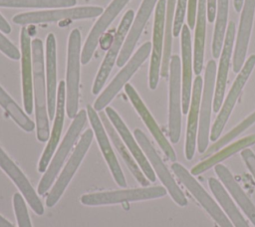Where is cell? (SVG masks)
Returning a JSON list of instances; mask_svg holds the SVG:
<instances>
[{
    "mask_svg": "<svg viewBox=\"0 0 255 227\" xmlns=\"http://www.w3.org/2000/svg\"><path fill=\"white\" fill-rule=\"evenodd\" d=\"M151 52L150 42H145L142 44L137 51L133 54L131 58L126 63L124 68L118 73V75L113 79L110 85L105 89V91L100 95L94 104V109L98 112H101L103 109L107 108L116 95L122 90L124 86L127 85V82L133 76L141 64L146 60L148 55Z\"/></svg>",
    "mask_w": 255,
    "mask_h": 227,
    "instance_id": "cell-5",
    "label": "cell"
},
{
    "mask_svg": "<svg viewBox=\"0 0 255 227\" xmlns=\"http://www.w3.org/2000/svg\"><path fill=\"white\" fill-rule=\"evenodd\" d=\"M166 13V1L158 0L155 6L153 34H152V46H151V58L148 74V85L150 90H155L159 80L163 41H164V24Z\"/></svg>",
    "mask_w": 255,
    "mask_h": 227,
    "instance_id": "cell-14",
    "label": "cell"
},
{
    "mask_svg": "<svg viewBox=\"0 0 255 227\" xmlns=\"http://www.w3.org/2000/svg\"><path fill=\"white\" fill-rule=\"evenodd\" d=\"M175 4L176 0H167L166 3V13H165V24H164V41H163V52H162V61L160 68L161 77H167L170 58H171V45L173 34V21L175 14Z\"/></svg>",
    "mask_w": 255,
    "mask_h": 227,
    "instance_id": "cell-33",
    "label": "cell"
},
{
    "mask_svg": "<svg viewBox=\"0 0 255 227\" xmlns=\"http://www.w3.org/2000/svg\"><path fill=\"white\" fill-rule=\"evenodd\" d=\"M125 91L126 94L128 95L130 103L132 104V106L134 107L135 111L137 112V114H139V116L141 117V119L143 120V122L145 123V125L147 126L148 130L150 131V133L152 134V136L154 137V139L156 140V142L158 143V145L160 146V148L163 150V152L165 153V155L168 157L169 160L171 161H175L176 159V154L173 150V148L171 147L170 143L167 141V139L165 138L164 134L162 133V131L160 130L159 126L157 125V123L155 122L154 118L152 117V115L150 114L149 111L147 110V108L145 107V105L143 104V102L141 101L140 97L138 96V94L136 93V91L133 89V87L129 84H127L125 86Z\"/></svg>",
    "mask_w": 255,
    "mask_h": 227,
    "instance_id": "cell-22",
    "label": "cell"
},
{
    "mask_svg": "<svg viewBox=\"0 0 255 227\" xmlns=\"http://www.w3.org/2000/svg\"><path fill=\"white\" fill-rule=\"evenodd\" d=\"M158 0H142L138 11L133 18L132 24L130 26V29L128 32V35L126 37V40L124 42L123 48L121 50V53L119 55V58L117 60V66L123 67L130 58L131 53L141 35V32L143 31V28L149 19L151 12L157 3Z\"/></svg>",
    "mask_w": 255,
    "mask_h": 227,
    "instance_id": "cell-18",
    "label": "cell"
},
{
    "mask_svg": "<svg viewBox=\"0 0 255 227\" xmlns=\"http://www.w3.org/2000/svg\"><path fill=\"white\" fill-rule=\"evenodd\" d=\"M0 167L7 173V175L14 181L16 186L21 191L22 195L27 200L30 207L33 211L42 215L44 213V207L41 203L39 197L36 195L35 190L31 186L30 182L23 174V172L18 168V166L10 159V157L4 152V150L0 147Z\"/></svg>",
    "mask_w": 255,
    "mask_h": 227,
    "instance_id": "cell-23",
    "label": "cell"
},
{
    "mask_svg": "<svg viewBox=\"0 0 255 227\" xmlns=\"http://www.w3.org/2000/svg\"><path fill=\"white\" fill-rule=\"evenodd\" d=\"M207 0H198L196 12V27L193 48V70L196 76L200 75L203 68V56L206 31Z\"/></svg>",
    "mask_w": 255,
    "mask_h": 227,
    "instance_id": "cell-29",
    "label": "cell"
},
{
    "mask_svg": "<svg viewBox=\"0 0 255 227\" xmlns=\"http://www.w3.org/2000/svg\"><path fill=\"white\" fill-rule=\"evenodd\" d=\"M202 78L200 75L196 76L192 86V94L189 106V115L187 118L186 128V140H185V156L188 160H191L195 151L196 137L198 132V114L199 104L202 92Z\"/></svg>",
    "mask_w": 255,
    "mask_h": 227,
    "instance_id": "cell-26",
    "label": "cell"
},
{
    "mask_svg": "<svg viewBox=\"0 0 255 227\" xmlns=\"http://www.w3.org/2000/svg\"><path fill=\"white\" fill-rule=\"evenodd\" d=\"M0 106L5 110L9 116L25 131H32L35 128V123L28 115L20 109V107L12 100V98L0 86Z\"/></svg>",
    "mask_w": 255,
    "mask_h": 227,
    "instance_id": "cell-35",
    "label": "cell"
},
{
    "mask_svg": "<svg viewBox=\"0 0 255 227\" xmlns=\"http://www.w3.org/2000/svg\"><path fill=\"white\" fill-rule=\"evenodd\" d=\"M106 114L109 117L110 121L112 122V124L114 125V127L117 129V131L119 132V134L121 135L122 139L124 140V142L126 143L127 147H128L129 151L131 152L132 156L135 158V160L137 161L138 165L141 168V171H143L144 175L146 176V178L151 181L154 182L155 181V174L154 171L152 170L150 164L148 163L145 155L143 154V152L141 151V149L139 148V145L135 142V140L133 139L130 131L128 130V128L127 127L126 123L123 121V119L121 118V116L118 114V113L111 107H107L106 108Z\"/></svg>",
    "mask_w": 255,
    "mask_h": 227,
    "instance_id": "cell-24",
    "label": "cell"
},
{
    "mask_svg": "<svg viewBox=\"0 0 255 227\" xmlns=\"http://www.w3.org/2000/svg\"><path fill=\"white\" fill-rule=\"evenodd\" d=\"M215 172L222 181L223 185L229 191L231 196L234 198V200L238 203L240 208L244 211V213L255 226V206L246 195V193L243 191V189L240 187L238 182L234 179L229 169L223 164H217L215 165Z\"/></svg>",
    "mask_w": 255,
    "mask_h": 227,
    "instance_id": "cell-28",
    "label": "cell"
},
{
    "mask_svg": "<svg viewBox=\"0 0 255 227\" xmlns=\"http://www.w3.org/2000/svg\"><path fill=\"white\" fill-rule=\"evenodd\" d=\"M100 118L105 126L106 131L108 132V135L110 136V138L112 139L114 145L116 146V148L118 149L119 153L121 154L122 158L124 159V161L126 162L127 166L128 167V169L131 171V173L133 174V176L135 177V179L142 185V186H147L149 184V181L147 180V178L143 175L142 171L139 169L138 165L134 162L132 156L130 155V153L128 151L127 147L124 145L123 139L122 137H120V135L117 133L116 128L114 127V125L112 124V122L110 121V119L108 118L107 114L104 112H100Z\"/></svg>",
    "mask_w": 255,
    "mask_h": 227,
    "instance_id": "cell-30",
    "label": "cell"
},
{
    "mask_svg": "<svg viewBox=\"0 0 255 227\" xmlns=\"http://www.w3.org/2000/svg\"><path fill=\"white\" fill-rule=\"evenodd\" d=\"M46 75H47V108L48 115L52 119L56 113L57 72H56V39L53 33L46 38Z\"/></svg>",
    "mask_w": 255,
    "mask_h": 227,
    "instance_id": "cell-27",
    "label": "cell"
},
{
    "mask_svg": "<svg viewBox=\"0 0 255 227\" xmlns=\"http://www.w3.org/2000/svg\"><path fill=\"white\" fill-rule=\"evenodd\" d=\"M254 143H255V133L250 134L246 137H243V138L231 143L230 145L224 147L222 150L216 152L215 154L209 156L208 158H205L200 163L196 164L191 169L190 173L192 175H199L200 173H203L204 171L208 170L212 166H215V165L219 164V162H221L224 159H226V158L230 157L231 155L235 154L239 150H243L244 148H247L248 146H250Z\"/></svg>",
    "mask_w": 255,
    "mask_h": 227,
    "instance_id": "cell-31",
    "label": "cell"
},
{
    "mask_svg": "<svg viewBox=\"0 0 255 227\" xmlns=\"http://www.w3.org/2000/svg\"><path fill=\"white\" fill-rule=\"evenodd\" d=\"M209 187L217 199V201L220 203L223 210L226 212L228 217L231 219L232 223L234 224V227H249L247 221L243 218L241 213L238 211L237 207L231 200L230 196L226 192L225 188L222 186V184L215 178L210 177L208 180Z\"/></svg>",
    "mask_w": 255,
    "mask_h": 227,
    "instance_id": "cell-32",
    "label": "cell"
},
{
    "mask_svg": "<svg viewBox=\"0 0 255 227\" xmlns=\"http://www.w3.org/2000/svg\"><path fill=\"white\" fill-rule=\"evenodd\" d=\"M234 37H235V23L231 21L228 23V26L226 29L224 43H223L222 51L220 54L221 57H220L219 67H218L217 76H216L214 97H213V111L215 113L219 112L222 107L223 97H224L226 83H227L228 69H229L231 55H232Z\"/></svg>",
    "mask_w": 255,
    "mask_h": 227,
    "instance_id": "cell-17",
    "label": "cell"
},
{
    "mask_svg": "<svg viewBox=\"0 0 255 227\" xmlns=\"http://www.w3.org/2000/svg\"><path fill=\"white\" fill-rule=\"evenodd\" d=\"M77 0H0V7L8 8H70Z\"/></svg>",
    "mask_w": 255,
    "mask_h": 227,
    "instance_id": "cell-36",
    "label": "cell"
},
{
    "mask_svg": "<svg viewBox=\"0 0 255 227\" xmlns=\"http://www.w3.org/2000/svg\"><path fill=\"white\" fill-rule=\"evenodd\" d=\"M128 2L129 0H113L106 8V10L101 14L100 18L97 20L92 30L90 31L85 45L81 51L82 64L87 65L91 61L101 37Z\"/></svg>",
    "mask_w": 255,
    "mask_h": 227,
    "instance_id": "cell-15",
    "label": "cell"
},
{
    "mask_svg": "<svg viewBox=\"0 0 255 227\" xmlns=\"http://www.w3.org/2000/svg\"><path fill=\"white\" fill-rule=\"evenodd\" d=\"M181 59H182V113H188L191 100V81H192V49L189 27L183 25L181 29Z\"/></svg>",
    "mask_w": 255,
    "mask_h": 227,
    "instance_id": "cell-25",
    "label": "cell"
},
{
    "mask_svg": "<svg viewBox=\"0 0 255 227\" xmlns=\"http://www.w3.org/2000/svg\"><path fill=\"white\" fill-rule=\"evenodd\" d=\"M255 13V0H244L233 55V72L239 73L244 65Z\"/></svg>",
    "mask_w": 255,
    "mask_h": 227,
    "instance_id": "cell-19",
    "label": "cell"
},
{
    "mask_svg": "<svg viewBox=\"0 0 255 227\" xmlns=\"http://www.w3.org/2000/svg\"><path fill=\"white\" fill-rule=\"evenodd\" d=\"M81 51V33L74 29L68 40L66 70V112L70 118H74L78 114Z\"/></svg>",
    "mask_w": 255,
    "mask_h": 227,
    "instance_id": "cell-2",
    "label": "cell"
},
{
    "mask_svg": "<svg viewBox=\"0 0 255 227\" xmlns=\"http://www.w3.org/2000/svg\"><path fill=\"white\" fill-rule=\"evenodd\" d=\"M66 107V84L61 81L58 87L57 92V103H56V113L54 116V124L52 128V132L50 134L47 146L45 147L43 154L40 158L38 170L39 172H44L47 170V167L50 163L52 155L59 143L60 136L63 129L64 124V115H65V108Z\"/></svg>",
    "mask_w": 255,
    "mask_h": 227,
    "instance_id": "cell-20",
    "label": "cell"
},
{
    "mask_svg": "<svg viewBox=\"0 0 255 227\" xmlns=\"http://www.w3.org/2000/svg\"><path fill=\"white\" fill-rule=\"evenodd\" d=\"M86 120H87V113L85 110H81L80 112H78L77 115L74 117L68 131L66 132L60 144V147L58 148L49 167L47 168L46 172L44 173L43 177L40 180V183L37 189L39 195L45 194L50 188V186L52 185V182L55 180L56 176L58 175L60 168L62 167L69 151L71 150L80 132L82 131L86 123Z\"/></svg>",
    "mask_w": 255,
    "mask_h": 227,
    "instance_id": "cell-3",
    "label": "cell"
},
{
    "mask_svg": "<svg viewBox=\"0 0 255 227\" xmlns=\"http://www.w3.org/2000/svg\"><path fill=\"white\" fill-rule=\"evenodd\" d=\"M113 39H114V37H112L110 34L102 36L101 39H100V44L102 46V49H107L108 46L110 48V46H111V44L113 42Z\"/></svg>",
    "mask_w": 255,
    "mask_h": 227,
    "instance_id": "cell-44",
    "label": "cell"
},
{
    "mask_svg": "<svg viewBox=\"0 0 255 227\" xmlns=\"http://www.w3.org/2000/svg\"><path fill=\"white\" fill-rule=\"evenodd\" d=\"M241 156H242L246 166L248 167L249 171L251 172V174L253 175V177L255 179V154H254V152L249 148H244L241 151Z\"/></svg>",
    "mask_w": 255,
    "mask_h": 227,
    "instance_id": "cell-41",
    "label": "cell"
},
{
    "mask_svg": "<svg viewBox=\"0 0 255 227\" xmlns=\"http://www.w3.org/2000/svg\"><path fill=\"white\" fill-rule=\"evenodd\" d=\"M21 48V68L23 86V104L28 114L33 111V67H32V48L29 30L26 27L20 33Z\"/></svg>",
    "mask_w": 255,
    "mask_h": 227,
    "instance_id": "cell-21",
    "label": "cell"
},
{
    "mask_svg": "<svg viewBox=\"0 0 255 227\" xmlns=\"http://www.w3.org/2000/svg\"><path fill=\"white\" fill-rule=\"evenodd\" d=\"M13 204H14L15 215H16V219L19 227H32L26 203L22 195H20V193L14 194Z\"/></svg>",
    "mask_w": 255,
    "mask_h": 227,
    "instance_id": "cell-38",
    "label": "cell"
},
{
    "mask_svg": "<svg viewBox=\"0 0 255 227\" xmlns=\"http://www.w3.org/2000/svg\"><path fill=\"white\" fill-rule=\"evenodd\" d=\"M253 123H255V112L252 113L249 116H247L244 120H242L238 125H236L232 130H230L228 133H226L223 137L215 141L210 147H208L202 155V158H206L207 156L211 155L213 152L219 150L222 148L224 145L229 143L231 140H233L235 137H237L240 133H242L245 129H247L249 126H251Z\"/></svg>",
    "mask_w": 255,
    "mask_h": 227,
    "instance_id": "cell-37",
    "label": "cell"
},
{
    "mask_svg": "<svg viewBox=\"0 0 255 227\" xmlns=\"http://www.w3.org/2000/svg\"><path fill=\"white\" fill-rule=\"evenodd\" d=\"M171 169L176 177L180 180V182L195 197V199L208 212V214L219 225V227H233L220 207L185 167H183L180 163L174 162L171 165Z\"/></svg>",
    "mask_w": 255,
    "mask_h": 227,
    "instance_id": "cell-7",
    "label": "cell"
},
{
    "mask_svg": "<svg viewBox=\"0 0 255 227\" xmlns=\"http://www.w3.org/2000/svg\"><path fill=\"white\" fill-rule=\"evenodd\" d=\"M93 135H94V131L90 128L87 129L84 132V134L82 135L73 154L71 155L65 168L63 169L62 173L60 174L57 182L55 183L52 190L50 191V193L47 196L46 204L48 207H53L58 202V200L60 199L62 194L64 193L66 187L68 186L73 175L75 174L76 170L78 169L81 161L83 160L86 152L88 151V148L90 147V144L93 139Z\"/></svg>",
    "mask_w": 255,
    "mask_h": 227,
    "instance_id": "cell-12",
    "label": "cell"
},
{
    "mask_svg": "<svg viewBox=\"0 0 255 227\" xmlns=\"http://www.w3.org/2000/svg\"><path fill=\"white\" fill-rule=\"evenodd\" d=\"M103 12V8L99 6L61 8L55 10H44L17 14L13 17V22L17 25H30L62 20H81L98 17Z\"/></svg>",
    "mask_w": 255,
    "mask_h": 227,
    "instance_id": "cell-4",
    "label": "cell"
},
{
    "mask_svg": "<svg viewBox=\"0 0 255 227\" xmlns=\"http://www.w3.org/2000/svg\"><path fill=\"white\" fill-rule=\"evenodd\" d=\"M254 67H255V55H251L247 59V61L244 63L242 69L240 70L238 76L236 77V79H235V81H234V83H233L224 103H223V106L220 109L219 114L217 115V117L211 127L209 138L212 141H216L218 139V137L220 136V134L223 130V127L225 126V124L231 114V112L233 111V108H234L245 84L247 83V80L249 79Z\"/></svg>",
    "mask_w": 255,
    "mask_h": 227,
    "instance_id": "cell-9",
    "label": "cell"
},
{
    "mask_svg": "<svg viewBox=\"0 0 255 227\" xmlns=\"http://www.w3.org/2000/svg\"><path fill=\"white\" fill-rule=\"evenodd\" d=\"M188 0H176V8H175V14H174V21H173V35L177 37L179 33L181 32L184 16H185V10L187 7Z\"/></svg>",
    "mask_w": 255,
    "mask_h": 227,
    "instance_id": "cell-39",
    "label": "cell"
},
{
    "mask_svg": "<svg viewBox=\"0 0 255 227\" xmlns=\"http://www.w3.org/2000/svg\"><path fill=\"white\" fill-rule=\"evenodd\" d=\"M215 74H216L215 62L214 60H210L207 63L205 75H204V86H203L201 108H200L199 127L197 132L198 151L201 153H203L207 149V145H208L211 108L213 104L214 89H215Z\"/></svg>",
    "mask_w": 255,
    "mask_h": 227,
    "instance_id": "cell-11",
    "label": "cell"
},
{
    "mask_svg": "<svg viewBox=\"0 0 255 227\" xmlns=\"http://www.w3.org/2000/svg\"><path fill=\"white\" fill-rule=\"evenodd\" d=\"M133 18H134V13L132 10H128L125 13L124 17L122 18L120 25L118 27V30L114 36L113 42L109 48V51L107 52L103 60V63L98 71V74L96 76L94 86L92 89V92L94 95H98L102 90V88L104 87L116 61L119 58V55L123 48L128 32L131 26Z\"/></svg>",
    "mask_w": 255,
    "mask_h": 227,
    "instance_id": "cell-8",
    "label": "cell"
},
{
    "mask_svg": "<svg viewBox=\"0 0 255 227\" xmlns=\"http://www.w3.org/2000/svg\"><path fill=\"white\" fill-rule=\"evenodd\" d=\"M166 194V189L161 186L144 187L109 192H99L85 194L81 197V202L88 206H98L121 203L124 201H138L162 197Z\"/></svg>",
    "mask_w": 255,
    "mask_h": 227,
    "instance_id": "cell-6",
    "label": "cell"
},
{
    "mask_svg": "<svg viewBox=\"0 0 255 227\" xmlns=\"http://www.w3.org/2000/svg\"><path fill=\"white\" fill-rule=\"evenodd\" d=\"M244 0H234V8L237 12H239L243 7Z\"/></svg>",
    "mask_w": 255,
    "mask_h": 227,
    "instance_id": "cell-46",
    "label": "cell"
},
{
    "mask_svg": "<svg viewBox=\"0 0 255 227\" xmlns=\"http://www.w3.org/2000/svg\"><path fill=\"white\" fill-rule=\"evenodd\" d=\"M228 16V0H217L216 22L212 41V56L216 59L220 56L224 38L226 34V24Z\"/></svg>",
    "mask_w": 255,
    "mask_h": 227,
    "instance_id": "cell-34",
    "label": "cell"
},
{
    "mask_svg": "<svg viewBox=\"0 0 255 227\" xmlns=\"http://www.w3.org/2000/svg\"><path fill=\"white\" fill-rule=\"evenodd\" d=\"M180 81L181 65L177 55L170 58L169 64V112L168 132L172 143H177L181 131V110H180Z\"/></svg>",
    "mask_w": 255,
    "mask_h": 227,
    "instance_id": "cell-10",
    "label": "cell"
},
{
    "mask_svg": "<svg viewBox=\"0 0 255 227\" xmlns=\"http://www.w3.org/2000/svg\"><path fill=\"white\" fill-rule=\"evenodd\" d=\"M32 67H33V93L35 101V115L37 138L39 141L49 140L50 130L48 121L47 94L44 78V53L43 43L36 38L31 42Z\"/></svg>",
    "mask_w": 255,
    "mask_h": 227,
    "instance_id": "cell-1",
    "label": "cell"
},
{
    "mask_svg": "<svg viewBox=\"0 0 255 227\" xmlns=\"http://www.w3.org/2000/svg\"><path fill=\"white\" fill-rule=\"evenodd\" d=\"M0 51L12 60H19L21 58V52L12 44L1 32H0Z\"/></svg>",
    "mask_w": 255,
    "mask_h": 227,
    "instance_id": "cell-40",
    "label": "cell"
},
{
    "mask_svg": "<svg viewBox=\"0 0 255 227\" xmlns=\"http://www.w3.org/2000/svg\"><path fill=\"white\" fill-rule=\"evenodd\" d=\"M0 31L5 34H9L11 32V27L9 23L1 14H0Z\"/></svg>",
    "mask_w": 255,
    "mask_h": 227,
    "instance_id": "cell-45",
    "label": "cell"
},
{
    "mask_svg": "<svg viewBox=\"0 0 255 227\" xmlns=\"http://www.w3.org/2000/svg\"><path fill=\"white\" fill-rule=\"evenodd\" d=\"M197 3L198 0H188L187 2V23L188 27L191 29H193L195 26Z\"/></svg>",
    "mask_w": 255,
    "mask_h": 227,
    "instance_id": "cell-42",
    "label": "cell"
},
{
    "mask_svg": "<svg viewBox=\"0 0 255 227\" xmlns=\"http://www.w3.org/2000/svg\"><path fill=\"white\" fill-rule=\"evenodd\" d=\"M133 134L135 136V139L137 140L139 146L143 150L146 157L149 159V162L153 166L155 172L157 173L160 181L163 183L165 188L167 189L168 193L172 197V199L177 203L179 206H186L187 205V199L184 196L181 189L176 184L175 180L171 176L170 172L167 170L166 166L162 162L161 158L151 145L150 141L146 137V135L139 129L135 128L133 131Z\"/></svg>",
    "mask_w": 255,
    "mask_h": 227,
    "instance_id": "cell-13",
    "label": "cell"
},
{
    "mask_svg": "<svg viewBox=\"0 0 255 227\" xmlns=\"http://www.w3.org/2000/svg\"><path fill=\"white\" fill-rule=\"evenodd\" d=\"M217 0H207V19L209 23L215 20V10H216Z\"/></svg>",
    "mask_w": 255,
    "mask_h": 227,
    "instance_id": "cell-43",
    "label": "cell"
},
{
    "mask_svg": "<svg viewBox=\"0 0 255 227\" xmlns=\"http://www.w3.org/2000/svg\"><path fill=\"white\" fill-rule=\"evenodd\" d=\"M87 114H88L92 128H93V131L96 135L97 141L99 143V146H100V148L103 152V155L111 169L114 179L120 186L126 187L127 183H126L125 175L120 167L118 159H117V157L114 153V150L111 146V143H110L108 135H107V131L105 129V126H104L99 114H97L96 110L94 108H92V106H90V105L87 106Z\"/></svg>",
    "mask_w": 255,
    "mask_h": 227,
    "instance_id": "cell-16",
    "label": "cell"
},
{
    "mask_svg": "<svg viewBox=\"0 0 255 227\" xmlns=\"http://www.w3.org/2000/svg\"><path fill=\"white\" fill-rule=\"evenodd\" d=\"M0 227H14L9 221H7L6 219H4L1 215H0Z\"/></svg>",
    "mask_w": 255,
    "mask_h": 227,
    "instance_id": "cell-47",
    "label": "cell"
}]
</instances>
